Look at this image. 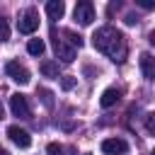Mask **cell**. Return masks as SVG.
<instances>
[{"mask_svg": "<svg viewBox=\"0 0 155 155\" xmlns=\"http://www.w3.org/2000/svg\"><path fill=\"white\" fill-rule=\"evenodd\" d=\"M92 44L99 53L109 56L114 63H124L126 61V53H128V46H126V36L116 29V27H99L94 34H92Z\"/></svg>", "mask_w": 155, "mask_h": 155, "instance_id": "6da1fadb", "label": "cell"}, {"mask_svg": "<svg viewBox=\"0 0 155 155\" xmlns=\"http://www.w3.org/2000/svg\"><path fill=\"white\" fill-rule=\"evenodd\" d=\"M51 39H53L56 56H58L63 63H73V61H75L78 48H75V46H70V44H68V39H63V34H61V31H56V29H51Z\"/></svg>", "mask_w": 155, "mask_h": 155, "instance_id": "7a4b0ae2", "label": "cell"}, {"mask_svg": "<svg viewBox=\"0 0 155 155\" xmlns=\"http://www.w3.org/2000/svg\"><path fill=\"white\" fill-rule=\"evenodd\" d=\"M73 17H75V22H78V24H82V27L92 24V19H94V5H92L90 0H82V2H78V5H75V12H73Z\"/></svg>", "mask_w": 155, "mask_h": 155, "instance_id": "3957f363", "label": "cell"}, {"mask_svg": "<svg viewBox=\"0 0 155 155\" xmlns=\"http://www.w3.org/2000/svg\"><path fill=\"white\" fill-rule=\"evenodd\" d=\"M10 109H12V114H15L17 119H29V116H31L29 102H27V97H24V94H19V92L10 97Z\"/></svg>", "mask_w": 155, "mask_h": 155, "instance_id": "277c9868", "label": "cell"}, {"mask_svg": "<svg viewBox=\"0 0 155 155\" xmlns=\"http://www.w3.org/2000/svg\"><path fill=\"white\" fill-rule=\"evenodd\" d=\"M17 29H19L22 34H34V31L39 29V15H36V10H27V12L19 17Z\"/></svg>", "mask_w": 155, "mask_h": 155, "instance_id": "5b68a950", "label": "cell"}, {"mask_svg": "<svg viewBox=\"0 0 155 155\" xmlns=\"http://www.w3.org/2000/svg\"><path fill=\"white\" fill-rule=\"evenodd\" d=\"M5 73H7L15 82H19V85H27V82H29V70H27L19 61H10V63L5 65Z\"/></svg>", "mask_w": 155, "mask_h": 155, "instance_id": "8992f818", "label": "cell"}, {"mask_svg": "<svg viewBox=\"0 0 155 155\" xmlns=\"http://www.w3.org/2000/svg\"><path fill=\"white\" fill-rule=\"evenodd\" d=\"M7 138H10L17 148H29V145H31V136H29L24 128H19V126H10V128H7Z\"/></svg>", "mask_w": 155, "mask_h": 155, "instance_id": "52a82bcc", "label": "cell"}, {"mask_svg": "<svg viewBox=\"0 0 155 155\" xmlns=\"http://www.w3.org/2000/svg\"><path fill=\"white\" fill-rule=\"evenodd\" d=\"M102 150H104L107 155H124V153L128 150V143L121 140V138H107V140L102 143Z\"/></svg>", "mask_w": 155, "mask_h": 155, "instance_id": "ba28073f", "label": "cell"}, {"mask_svg": "<svg viewBox=\"0 0 155 155\" xmlns=\"http://www.w3.org/2000/svg\"><path fill=\"white\" fill-rule=\"evenodd\" d=\"M140 70H143V78L155 80V56L140 53Z\"/></svg>", "mask_w": 155, "mask_h": 155, "instance_id": "9c48e42d", "label": "cell"}, {"mask_svg": "<svg viewBox=\"0 0 155 155\" xmlns=\"http://www.w3.org/2000/svg\"><path fill=\"white\" fill-rule=\"evenodd\" d=\"M63 12H65V2H63V0H48V2H46V15H48V19H61Z\"/></svg>", "mask_w": 155, "mask_h": 155, "instance_id": "30bf717a", "label": "cell"}, {"mask_svg": "<svg viewBox=\"0 0 155 155\" xmlns=\"http://www.w3.org/2000/svg\"><path fill=\"white\" fill-rule=\"evenodd\" d=\"M119 97H121V92H119L116 87H109V90H104V92H102L99 104H102L104 109H109V107H114V104L119 102Z\"/></svg>", "mask_w": 155, "mask_h": 155, "instance_id": "8fae6325", "label": "cell"}, {"mask_svg": "<svg viewBox=\"0 0 155 155\" xmlns=\"http://www.w3.org/2000/svg\"><path fill=\"white\" fill-rule=\"evenodd\" d=\"M39 70H41V75H46V78H58V63H56V61H44V63L39 65Z\"/></svg>", "mask_w": 155, "mask_h": 155, "instance_id": "7c38bea8", "label": "cell"}, {"mask_svg": "<svg viewBox=\"0 0 155 155\" xmlns=\"http://www.w3.org/2000/svg\"><path fill=\"white\" fill-rule=\"evenodd\" d=\"M27 51H29L31 56H41V53L46 51V44H44L41 39H29V44H27Z\"/></svg>", "mask_w": 155, "mask_h": 155, "instance_id": "4fadbf2b", "label": "cell"}, {"mask_svg": "<svg viewBox=\"0 0 155 155\" xmlns=\"http://www.w3.org/2000/svg\"><path fill=\"white\" fill-rule=\"evenodd\" d=\"M63 36H68V41H70V46H75V48H80L85 41H82V36L80 34H75V31H70V29H63Z\"/></svg>", "mask_w": 155, "mask_h": 155, "instance_id": "5bb4252c", "label": "cell"}, {"mask_svg": "<svg viewBox=\"0 0 155 155\" xmlns=\"http://www.w3.org/2000/svg\"><path fill=\"white\" fill-rule=\"evenodd\" d=\"M39 94H41V102H44V104H46V107L51 109V107H53V94H51L48 90H44V87L39 90Z\"/></svg>", "mask_w": 155, "mask_h": 155, "instance_id": "9a60e30c", "label": "cell"}, {"mask_svg": "<svg viewBox=\"0 0 155 155\" xmlns=\"http://www.w3.org/2000/svg\"><path fill=\"white\" fill-rule=\"evenodd\" d=\"M10 39V27H7V19L0 17V41H7Z\"/></svg>", "mask_w": 155, "mask_h": 155, "instance_id": "2e32d148", "label": "cell"}, {"mask_svg": "<svg viewBox=\"0 0 155 155\" xmlns=\"http://www.w3.org/2000/svg\"><path fill=\"white\" fill-rule=\"evenodd\" d=\"M145 131H148L150 136H155V111L145 116Z\"/></svg>", "mask_w": 155, "mask_h": 155, "instance_id": "e0dca14e", "label": "cell"}, {"mask_svg": "<svg viewBox=\"0 0 155 155\" xmlns=\"http://www.w3.org/2000/svg\"><path fill=\"white\" fill-rule=\"evenodd\" d=\"M61 87H63V90H73V87H75V78H70V75H65V78L61 80Z\"/></svg>", "mask_w": 155, "mask_h": 155, "instance_id": "ac0fdd59", "label": "cell"}, {"mask_svg": "<svg viewBox=\"0 0 155 155\" xmlns=\"http://www.w3.org/2000/svg\"><path fill=\"white\" fill-rule=\"evenodd\" d=\"M46 153H48V155H63V148H61L58 143H48V148H46Z\"/></svg>", "mask_w": 155, "mask_h": 155, "instance_id": "d6986e66", "label": "cell"}, {"mask_svg": "<svg viewBox=\"0 0 155 155\" xmlns=\"http://www.w3.org/2000/svg\"><path fill=\"white\" fill-rule=\"evenodd\" d=\"M136 5L143 7V10H153L155 7V0H136Z\"/></svg>", "mask_w": 155, "mask_h": 155, "instance_id": "ffe728a7", "label": "cell"}, {"mask_svg": "<svg viewBox=\"0 0 155 155\" xmlns=\"http://www.w3.org/2000/svg\"><path fill=\"white\" fill-rule=\"evenodd\" d=\"M124 22H126V24H128V27H133V24H136V22H138V15H133V12H128V15H126V19H124Z\"/></svg>", "mask_w": 155, "mask_h": 155, "instance_id": "44dd1931", "label": "cell"}, {"mask_svg": "<svg viewBox=\"0 0 155 155\" xmlns=\"http://www.w3.org/2000/svg\"><path fill=\"white\" fill-rule=\"evenodd\" d=\"M148 41H150V44H153V46H155V29H153V31H150V34H148Z\"/></svg>", "mask_w": 155, "mask_h": 155, "instance_id": "7402d4cb", "label": "cell"}, {"mask_svg": "<svg viewBox=\"0 0 155 155\" xmlns=\"http://www.w3.org/2000/svg\"><path fill=\"white\" fill-rule=\"evenodd\" d=\"M0 155H10V153H7V150H5V148H0Z\"/></svg>", "mask_w": 155, "mask_h": 155, "instance_id": "603a6c76", "label": "cell"}, {"mask_svg": "<svg viewBox=\"0 0 155 155\" xmlns=\"http://www.w3.org/2000/svg\"><path fill=\"white\" fill-rule=\"evenodd\" d=\"M0 121H2V104H0Z\"/></svg>", "mask_w": 155, "mask_h": 155, "instance_id": "cb8c5ba5", "label": "cell"}, {"mask_svg": "<svg viewBox=\"0 0 155 155\" xmlns=\"http://www.w3.org/2000/svg\"><path fill=\"white\" fill-rule=\"evenodd\" d=\"M150 155H155V150H153V153H150Z\"/></svg>", "mask_w": 155, "mask_h": 155, "instance_id": "d4e9b609", "label": "cell"}]
</instances>
